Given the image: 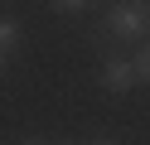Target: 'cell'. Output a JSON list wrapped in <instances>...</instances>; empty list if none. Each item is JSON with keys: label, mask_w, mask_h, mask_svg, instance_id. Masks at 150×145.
Wrapping results in <instances>:
<instances>
[{"label": "cell", "mask_w": 150, "mask_h": 145, "mask_svg": "<svg viewBox=\"0 0 150 145\" xmlns=\"http://www.w3.org/2000/svg\"><path fill=\"white\" fill-rule=\"evenodd\" d=\"M20 39H24V29H20V19H10V15H0V63L20 48Z\"/></svg>", "instance_id": "obj_3"}, {"label": "cell", "mask_w": 150, "mask_h": 145, "mask_svg": "<svg viewBox=\"0 0 150 145\" xmlns=\"http://www.w3.org/2000/svg\"><path fill=\"white\" fill-rule=\"evenodd\" d=\"M131 63H136V82L150 87V44H140L136 53H131Z\"/></svg>", "instance_id": "obj_4"}, {"label": "cell", "mask_w": 150, "mask_h": 145, "mask_svg": "<svg viewBox=\"0 0 150 145\" xmlns=\"http://www.w3.org/2000/svg\"><path fill=\"white\" fill-rule=\"evenodd\" d=\"M87 145H121V140H87Z\"/></svg>", "instance_id": "obj_7"}, {"label": "cell", "mask_w": 150, "mask_h": 145, "mask_svg": "<svg viewBox=\"0 0 150 145\" xmlns=\"http://www.w3.org/2000/svg\"><path fill=\"white\" fill-rule=\"evenodd\" d=\"M107 34L121 44H150V0H116L107 10Z\"/></svg>", "instance_id": "obj_1"}, {"label": "cell", "mask_w": 150, "mask_h": 145, "mask_svg": "<svg viewBox=\"0 0 150 145\" xmlns=\"http://www.w3.org/2000/svg\"><path fill=\"white\" fill-rule=\"evenodd\" d=\"M20 145H68V140H44V135H34V140H20Z\"/></svg>", "instance_id": "obj_6"}, {"label": "cell", "mask_w": 150, "mask_h": 145, "mask_svg": "<svg viewBox=\"0 0 150 145\" xmlns=\"http://www.w3.org/2000/svg\"><path fill=\"white\" fill-rule=\"evenodd\" d=\"M102 87H107V92H131V87H140L136 82V63H131V58H107V63H102Z\"/></svg>", "instance_id": "obj_2"}, {"label": "cell", "mask_w": 150, "mask_h": 145, "mask_svg": "<svg viewBox=\"0 0 150 145\" xmlns=\"http://www.w3.org/2000/svg\"><path fill=\"white\" fill-rule=\"evenodd\" d=\"M49 10H53V15H63V19H78V15H87L92 5H87V0H53Z\"/></svg>", "instance_id": "obj_5"}]
</instances>
